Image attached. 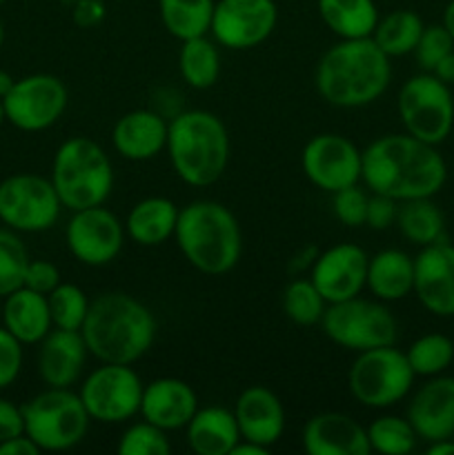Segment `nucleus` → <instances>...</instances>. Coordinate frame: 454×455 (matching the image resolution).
<instances>
[{"label": "nucleus", "mask_w": 454, "mask_h": 455, "mask_svg": "<svg viewBox=\"0 0 454 455\" xmlns=\"http://www.w3.org/2000/svg\"><path fill=\"white\" fill-rule=\"evenodd\" d=\"M4 120H7V118H4V107H3V100H0V127L4 124Z\"/></svg>", "instance_id": "obj_53"}, {"label": "nucleus", "mask_w": 454, "mask_h": 455, "mask_svg": "<svg viewBox=\"0 0 454 455\" xmlns=\"http://www.w3.org/2000/svg\"><path fill=\"white\" fill-rule=\"evenodd\" d=\"M199 411V395L181 378H156L142 387L141 418L163 431L185 429Z\"/></svg>", "instance_id": "obj_21"}, {"label": "nucleus", "mask_w": 454, "mask_h": 455, "mask_svg": "<svg viewBox=\"0 0 454 455\" xmlns=\"http://www.w3.org/2000/svg\"><path fill=\"white\" fill-rule=\"evenodd\" d=\"M430 74H434L441 83H445L452 87L454 84V52L448 53V56H445L443 60H441L439 65L430 71Z\"/></svg>", "instance_id": "obj_48"}, {"label": "nucleus", "mask_w": 454, "mask_h": 455, "mask_svg": "<svg viewBox=\"0 0 454 455\" xmlns=\"http://www.w3.org/2000/svg\"><path fill=\"white\" fill-rule=\"evenodd\" d=\"M65 83L52 74H31L16 80L12 92L3 98L4 118L27 133L45 132L62 118L67 109Z\"/></svg>", "instance_id": "obj_13"}, {"label": "nucleus", "mask_w": 454, "mask_h": 455, "mask_svg": "<svg viewBox=\"0 0 454 455\" xmlns=\"http://www.w3.org/2000/svg\"><path fill=\"white\" fill-rule=\"evenodd\" d=\"M52 180L62 207L69 212L105 204L114 189L109 156L92 138H67L53 154Z\"/></svg>", "instance_id": "obj_6"}, {"label": "nucleus", "mask_w": 454, "mask_h": 455, "mask_svg": "<svg viewBox=\"0 0 454 455\" xmlns=\"http://www.w3.org/2000/svg\"><path fill=\"white\" fill-rule=\"evenodd\" d=\"M303 449L307 455H368V429L354 418L325 411L310 418L303 427Z\"/></svg>", "instance_id": "obj_22"}, {"label": "nucleus", "mask_w": 454, "mask_h": 455, "mask_svg": "<svg viewBox=\"0 0 454 455\" xmlns=\"http://www.w3.org/2000/svg\"><path fill=\"white\" fill-rule=\"evenodd\" d=\"M71 16L80 29H93L105 20V3L102 0H76Z\"/></svg>", "instance_id": "obj_46"}, {"label": "nucleus", "mask_w": 454, "mask_h": 455, "mask_svg": "<svg viewBox=\"0 0 454 455\" xmlns=\"http://www.w3.org/2000/svg\"><path fill=\"white\" fill-rule=\"evenodd\" d=\"M165 151L185 185L209 187L230 163V133L212 111L187 109L169 120Z\"/></svg>", "instance_id": "obj_5"}, {"label": "nucleus", "mask_w": 454, "mask_h": 455, "mask_svg": "<svg viewBox=\"0 0 454 455\" xmlns=\"http://www.w3.org/2000/svg\"><path fill=\"white\" fill-rule=\"evenodd\" d=\"M22 342L0 327V391L12 387L22 371Z\"/></svg>", "instance_id": "obj_42"}, {"label": "nucleus", "mask_w": 454, "mask_h": 455, "mask_svg": "<svg viewBox=\"0 0 454 455\" xmlns=\"http://www.w3.org/2000/svg\"><path fill=\"white\" fill-rule=\"evenodd\" d=\"M369 449L381 455H408L417 449L418 435L408 418L378 416L368 427Z\"/></svg>", "instance_id": "obj_35"}, {"label": "nucleus", "mask_w": 454, "mask_h": 455, "mask_svg": "<svg viewBox=\"0 0 454 455\" xmlns=\"http://www.w3.org/2000/svg\"><path fill=\"white\" fill-rule=\"evenodd\" d=\"M405 418L423 443L454 438V378H427L409 398Z\"/></svg>", "instance_id": "obj_19"}, {"label": "nucleus", "mask_w": 454, "mask_h": 455, "mask_svg": "<svg viewBox=\"0 0 454 455\" xmlns=\"http://www.w3.org/2000/svg\"><path fill=\"white\" fill-rule=\"evenodd\" d=\"M87 345L80 331L53 327L47 336L40 340L38 349V376L47 387H67L76 385L83 376L85 363H87Z\"/></svg>", "instance_id": "obj_24"}, {"label": "nucleus", "mask_w": 454, "mask_h": 455, "mask_svg": "<svg viewBox=\"0 0 454 455\" xmlns=\"http://www.w3.org/2000/svg\"><path fill=\"white\" fill-rule=\"evenodd\" d=\"M216 0H158V12L167 34L176 40L209 34Z\"/></svg>", "instance_id": "obj_33"}, {"label": "nucleus", "mask_w": 454, "mask_h": 455, "mask_svg": "<svg viewBox=\"0 0 454 455\" xmlns=\"http://www.w3.org/2000/svg\"><path fill=\"white\" fill-rule=\"evenodd\" d=\"M116 449L120 455H167L172 451V443L167 438V431L141 420L123 431Z\"/></svg>", "instance_id": "obj_39"}, {"label": "nucleus", "mask_w": 454, "mask_h": 455, "mask_svg": "<svg viewBox=\"0 0 454 455\" xmlns=\"http://www.w3.org/2000/svg\"><path fill=\"white\" fill-rule=\"evenodd\" d=\"M323 25L341 40L369 38L378 22L374 0H316Z\"/></svg>", "instance_id": "obj_29"}, {"label": "nucleus", "mask_w": 454, "mask_h": 455, "mask_svg": "<svg viewBox=\"0 0 454 455\" xmlns=\"http://www.w3.org/2000/svg\"><path fill=\"white\" fill-rule=\"evenodd\" d=\"M365 289L377 300L399 302L414 291V258L401 249H383L368 262Z\"/></svg>", "instance_id": "obj_28"}, {"label": "nucleus", "mask_w": 454, "mask_h": 455, "mask_svg": "<svg viewBox=\"0 0 454 455\" xmlns=\"http://www.w3.org/2000/svg\"><path fill=\"white\" fill-rule=\"evenodd\" d=\"M29 260V251L18 238V231L0 227V296L4 298L22 287Z\"/></svg>", "instance_id": "obj_38"}, {"label": "nucleus", "mask_w": 454, "mask_h": 455, "mask_svg": "<svg viewBox=\"0 0 454 455\" xmlns=\"http://www.w3.org/2000/svg\"><path fill=\"white\" fill-rule=\"evenodd\" d=\"M368 200L369 194L361 189L359 185L343 187V189L334 191L332 194V213L341 225L352 227H363L365 216H368Z\"/></svg>", "instance_id": "obj_41"}, {"label": "nucleus", "mask_w": 454, "mask_h": 455, "mask_svg": "<svg viewBox=\"0 0 454 455\" xmlns=\"http://www.w3.org/2000/svg\"><path fill=\"white\" fill-rule=\"evenodd\" d=\"M169 123L154 109H134L120 116L111 129L116 154L132 163L156 158L167 147Z\"/></svg>", "instance_id": "obj_23"}, {"label": "nucleus", "mask_w": 454, "mask_h": 455, "mask_svg": "<svg viewBox=\"0 0 454 455\" xmlns=\"http://www.w3.org/2000/svg\"><path fill=\"white\" fill-rule=\"evenodd\" d=\"M414 371L394 345L361 351L347 371L352 398L368 409H390L412 391Z\"/></svg>", "instance_id": "obj_8"}, {"label": "nucleus", "mask_w": 454, "mask_h": 455, "mask_svg": "<svg viewBox=\"0 0 454 455\" xmlns=\"http://www.w3.org/2000/svg\"><path fill=\"white\" fill-rule=\"evenodd\" d=\"M396 227L401 235L417 247H427L445 238V216L432 198L399 203Z\"/></svg>", "instance_id": "obj_30"}, {"label": "nucleus", "mask_w": 454, "mask_h": 455, "mask_svg": "<svg viewBox=\"0 0 454 455\" xmlns=\"http://www.w3.org/2000/svg\"><path fill=\"white\" fill-rule=\"evenodd\" d=\"M427 455H454V438L436 440V443H427Z\"/></svg>", "instance_id": "obj_50"}, {"label": "nucleus", "mask_w": 454, "mask_h": 455, "mask_svg": "<svg viewBox=\"0 0 454 455\" xmlns=\"http://www.w3.org/2000/svg\"><path fill=\"white\" fill-rule=\"evenodd\" d=\"M185 438L196 455H230L240 440L234 411L225 407H199L187 422Z\"/></svg>", "instance_id": "obj_26"}, {"label": "nucleus", "mask_w": 454, "mask_h": 455, "mask_svg": "<svg viewBox=\"0 0 454 455\" xmlns=\"http://www.w3.org/2000/svg\"><path fill=\"white\" fill-rule=\"evenodd\" d=\"M267 453H270V449H267V447H261V444L249 443V440L240 438L239 444L231 449L230 455H267Z\"/></svg>", "instance_id": "obj_49"}, {"label": "nucleus", "mask_w": 454, "mask_h": 455, "mask_svg": "<svg viewBox=\"0 0 454 455\" xmlns=\"http://www.w3.org/2000/svg\"><path fill=\"white\" fill-rule=\"evenodd\" d=\"M454 52V40L443 25H426L414 47V58L423 71H432L448 53Z\"/></svg>", "instance_id": "obj_40"}, {"label": "nucleus", "mask_w": 454, "mask_h": 455, "mask_svg": "<svg viewBox=\"0 0 454 455\" xmlns=\"http://www.w3.org/2000/svg\"><path fill=\"white\" fill-rule=\"evenodd\" d=\"M58 284H61V271H58V267L53 265V262L29 260L25 271V280H22V287L43 293V296H49Z\"/></svg>", "instance_id": "obj_43"}, {"label": "nucleus", "mask_w": 454, "mask_h": 455, "mask_svg": "<svg viewBox=\"0 0 454 455\" xmlns=\"http://www.w3.org/2000/svg\"><path fill=\"white\" fill-rule=\"evenodd\" d=\"M178 212L181 209L174 204V200L165 196H150V198L138 200L125 218V234L141 247H158L174 238Z\"/></svg>", "instance_id": "obj_27"}, {"label": "nucleus", "mask_w": 454, "mask_h": 455, "mask_svg": "<svg viewBox=\"0 0 454 455\" xmlns=\"http://www.w3.org/2000/svg\"><path fill=\"white\" fill-rule=\"evenodd\" d=\"M49 314L56 329H69V331H80L89 311V298L78 284L61 283L47 296Z\"/></svg>", "instance_id": "obj_37"}, {"label": "nucleus", "mask_w": 454, "mask_h": 455, "mask_svg": "<svg viewBox=\"0 0 454 455\" xmlns=\"http://www.w3.org/2000/svg\"><path fill=\"white\" fill-rule=\"evenodd\" d=\"M178 71L187 87L203 89L214 87L221 76V53L214 38L199 36V38L182 40L178 53Z\"/></svg>", "instance_id": "obj_31"}, {"label": "nucleus", "mask_w": 454, "mask_h": 455, "mask_svg": "<svg viewBox=\"0 0 454 455\" xmlns=\"http://www.w3.org/2000/svg\"><path fill=\"white\" fill-rule=\"evenodd\" d=\"M52 180L38 173H13L0 182V222L18 234L52 229L62 212Z\"/></svg>", "instance_id": "obj_11"}, {"label": "nucleus", "mask_w": 454, "mask_h": 455, "mask_svg": "<svg viewBox=\"0 0 454 455\" xmlns=\"http://www.w3.org/2000/svg\"><path fill=\"white\" fill-rule=\"evenodd\" d=\"M125 222L105 204L71 212L65 229L67 249L85 267H105L118 258L125 244Z\"/></svg>", "instance_id": "obj_15"}, {"label": "nucleus", "mask_w": 454, "mask_h": 455, "mask_svg": "<svg viewBox=\"0 0 454 455\" xmlns=\"http://www.w3.org/2000/svg\"><path fill=\"white\" fill-rule=\"evenodd\" d=\"M283 311L294 324L298 327H312V324H320L328 302L320 296L319 289L314 287L310 278H296L285 287L283 298Z\"/></svg>", "instance_id": "obj_36"}, {"label": "nucleus", "mask_w": 454, "mask_h": 455, "mask_svg": "<svg viewBox=\"0 0 454 455\" xmlns=\"http://www.w3.org/2000/svg\"><path fill=\"white\" fill-rule=\"evenodd\" d=\"M323 333L334 342L361 354V351L377 349V347L396 345L399 324L394 314L387 309V302L368 300L354 296L350 300L328 305L320 318Z\"/></svg>", "instance_id": "obj_9"}, {"label": "nucleus", "mask_w": 454, "mask_h": 455, "mask_svg": "<svg viewBox=\"0 0 454 455\" xmlns=\"http://www.w3.org/2000/svg\"><path fill=\"white\" fill-rule=\"evenodd\" d=\"M390 80V58L372 38L338 40L320 56L314 71L316 92L338 109L372 105L387 92Z\"/></svg>", "instance_id": "obj_2"}, {"label": "nucleus", "mask_w": 454, "mask_h": 455, "mask_svg": "<svg viewBox=\"0 0 454 455\" xmlns=\"http://www.w3.org/2000/svg\"><path fill=\"white\" fill-rule=\"evenodd\" d=\"M369 256L354 243H338L314 258L310 280L328 305L361 296L368 278Z\"/></svg>", "instance_id": "obj_17"}, {"label": "nucleus", "mask_w": 454, "mask_h": 455, "mask_svg": "<svg viewBox=\"0 0 454 455\" xmlns=\"http://www.w3.org/2000/svg\"><path fill=\"white\" fill-rule=\"evenodd\" d=\"M396 111H399L405 133L427 145H441L452 133V89L430 71H421L405 80L396 98Z\"/></svg>", "instance_id": "obj_10"}, {"label": "nucleus", "mask_w": 454, "mask_h": 455, "mask_svg": "<svg viewBox=\"0 0 454 455\" xmlns=\"http://www.w3.org/2000/svg\"><path fill=\"white\" fill-rule=\"evenodd\" d=\"M142 387L132 364L101 363L80 382L78 395L93 422L120 425L141 413Z\"/></svg>", "instance_id": "obj_12"}, {"label": "nucleus", "mask_w": 454, "mask_h": 455, "mask_svg": "<svg viewBox=\"0 0 454 455\" xmlns=\"http://www.w3.org/2000/svg\"><path fill=\"white\" fill-rule=\"evenodd\" d=\"M396 213H399V203L394 198H387L383 194H372L368 200V216L365 225L369 229L385 231L392 225H396Z\"/></svg>", "instance_id": "obj_44"}, {"label": "nucleus", "mask_w": 454, "mask_h": 455, "mask_svg": "<svg viewBox=\"0 0 454 455\" xmlns=\"http://www.w3.org/2000/svg\"><path fill=\"white\" fill-rule=\"evenodd\" d=\"M414 296L436 318L454 315V244L439 240L414 256Z\"/></svg>", "instance_id": "obj_18"}, {"label": "nucleus", "mask_w": 454, "mask_h": 455, "mask_svg": "<svg viewBox=\"0 0 454 455\" xmlns=\"http://www.w3.org/2000/svg\"><path fill=\"white\" fill-rule=\"evenodd\" d=\"M361 180L372 194H383L396 203L434 198L448 180V164L436 145L409 133H390L363 149Z\"/></svg>", "instance_id": "obj_1"}, {"label": "nucleus", "mask_w": 454, "mask_h": 455, "mask_svg": "<svg viewBox=\"0 0 454 455\" xmlns=\"http://www.w3.org/2000/svg\"><path fill=\"white\" fill-rule=\"evenodd\" d=\"M156 329L154 314L141 300L123 291H107L89 302L80 333L98 363L134 364L151 349Z\"/></svg>", "instance_id": "obj_3"}, {"label": "nucleus", "mask_w": 454, "mask_h": 455, "mask_svg": "<svg viewBox=\"0 0 454 455\" xmlns=\"http://www.w3.org/2000/svg\"><path fill=\"white\" fill-rule=\"evenodd\" d=\"M4 3V0H0V4H3Z\"/></svg>", "instance_id": "obj_55"}, {"label": "nucleus", "mask_w": 454, "mask_h": 455, "mask_svg": "<svg viewBox=\"0 0 454 455\" xmlns=\"http://www.w3.org/2000/svg\"><path fill=\"white\" fill-rule=\"evenodd\" d=\"M240 438L272 449L285 434V409L279 395L263 385H252L234 404Z\"/></svg>", "instance_id": "obj_20"}, {"label": "nucleus", "mask_w": 454, "mask_h": 455, "mask_svg": "<svg viewBox=\"0 0 454 455\" xmlns=\"http://www.w3.org/2000/svg\"><path fill=\"white\" fill-rule=\"evenodd\" d=\"M25 434L40 451H69L78 447L89 431L87 409L71 387H47L22 404Z\"/></svg>", "instance_id": "obj_7"}, {"label": "nucleus", "mask_w": 454, "mask_h": 455, "mask_svg": "<svg viewBox=\"0 0 454 455\" xmlns=\"http://www.w3.org/2000/svg\"><path fill=\"white\" fill-rule=\"evenodd\" d=\"M40 449L27 434L0 443V455H38Z\"/></svg>", "instance_id": "obj_47"}, {"label": "nucleus", "mask_w": 454, "mask_h": 455, "mask_svg": "<svg viewBox=\"0 0 454 455\" xmlns=\"http://www.w3.org/2000/svg\"><path fill=\"white\" fill-rule=\"evenodd\" d=\"M301 167L312 185L334 194L343 187L359 185L363 151L341 133H319L303 147Z\"/></svg>", "instance_id": "obj_16"}, {"label": "nucleus", "mask_w": 454, "mask_h": 455, "mask_svg": "<svg viewBox=\"0 0 454 455\" xmlns=\"http://www.w3.org/2000/svg\"><path fill=\"white\" fill-rule=\"evenodd\" d=\"M3 327L22 345H40L53 329L47 296L27 287H18L4 296Z\"/></svg>", "instance_id": "obj_25"}, {"label": "nucleus", "mask_w": 454, "mask_h": 455, "mask_svg": "<svg viewBox=\"0 0 454 455\" xmlns=\"http://www.w3.org/2000/svg\"><path fill=\"white\" fill-rule=\"evenodd\" d=\"M414 376L434 378L454 364V340L443 333H426L405 349Z\"/></svg>", "instance_id": "obj_34"}, {"label": "nucleus", "mask_w": 454, "mask_h": 455, "mask_svg": "<svg viewBox=\"0 0 454 455\" xmlns=\"http://www.w3.org/2000/svg\"><path fill=\"white\" fill-rule=\"evenodd\" d=\"M3 43H4V25L3 20H0V47H3Z\"/></svg>", "instance_id": "obj_54"}, {"label": "nucleus", "mask_w": 454, "mask_h": 455, "mask_svg": "<svg viewBox=\"0 0 454 455\" xmlns=\"http://www.w3.org/2000/svg\"><path fill=\"white\" fill-rule=\"evenodd\" d=\"M13 83H16V78H13V76L9 74V71L0 69V100H3V98L7 96L9 92H12Z\"/></svg>", "instance_id": "obj_52"}, {"label": "nucleus", "mask_w": 454, "mask_h": 455, "mask_svg": "<svg viewBox=\"0 0 454 455\" xmlns=\"http://www.w3.org/2000/svg\"><path fill=\"white\" fill-rule=\"evenodd\" d=\"M423 20L412 9H394L387 16H378L369 38L387 58H401L414 53L418 38L423 34Z\"/></svg>", "instance_id": "obj_32"}, {"label": "nucleus", "mask_w": 454, "mask_h": 455, "mask_svg": "<svg viewBox=\"0 0 454 455\" xmlns=\"http://www.w3.org/2000/svg\"><path fill=\"white\" fill-rule=\"evenodd\" d=\"M182 258L196 271L223 275L234 269L243 253V231L225 204L194 200L178 212L174 231Z\"/></svg>", "instance_id": "obj_4"}, {"label": "nucleus", "mask_w": 454, "mask_h": 455, "mask_svg": "<svg viewBox=\"0 0 454 455\" xmlns=\"http://www.w3.org/2000/svg\"><path fill=\"white\" fill-rule=\"evenodd\" d=\"M441 25H443L445 29H448V34L452 36V40H454V0H450V3L445 4L443 20H441Z\"/></svg>", "instance_id": "obj_51"}, {"label": "nucleus", "mask_w": 454, "mask_h": 455, "mask_svg": "<svg viewBox=\"0 0 454 455\" xmlns=\"http://www.w3.org/2000/svg\"><path fill=\"white\" fill-rule=\"evenodd\" d=\"M276 22L279 7L274 0H216L209 34L218 47L247 52L274 34Z\"/></svg>", "instance_id": "obj_14"}, {"label": "nucleus", "mask_w": 454, "mask_h": 455, "mask_svg": "<svg viewBox=\"0 0 454 455\" xmlns=\"http://www.w3.org/2000/svg\"><path fill=\"white\" fill-rule=\"evenodd\" d=\"M25 434V418H22V407L13 404L12 400L0 398V443L16 435Z\"/></svg>", "instance_id": "obj_45"}]
</instances>
